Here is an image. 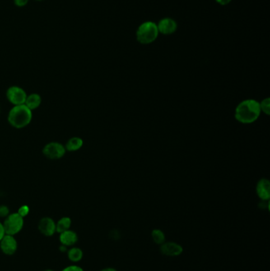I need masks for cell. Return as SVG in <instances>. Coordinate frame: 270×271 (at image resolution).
<instances>
[{
    "label": "cell",
    "instance_id": "6da1fadb",
    "mask_svg": "<svg viewBox=\"0 0 270 271\" xmlns=\"http://www.w3.org/2000/svg\"><path fill=\"white\" fill-rule=\"evenodd\" d=\"M261 112L258 102L253 99H247L237 105L235 118L243 124H251L259 118Z\"/></svg>",
    "mask_w": 270,
    "mask_h": 271
},
{
    "label": "cell",
    "instance_id": "7a4b0ae2",
    "mask_svg": "<svg viewBox=\"0 0 270 271\" xmlns=\"http://www.w3.org/2000/svg\"><path fill=\"white\" fill-rule=\"evenodd\" d=\"M8 122L11 125L16 128H22L27 126L33 118L32 110L23 105H14L9 112Z\"/></svg>",
    "mask_w": 270,
    "mask_h": 271
},
{
    "label": "cell",
    "instance_id": "3957f363",
    "mask_svg": "<svg viewBox=\"0 0 270 271\" xmlns=\"http://www.w3.org/2000/svg\"><path fill=\"white\" fill-rule=\"evenodd\" d=\"M157 24L154 21L143 22L136 30V40L142 44H149L154 42L159 36Z\"/></svg>",
    "mask_w": 270,
    "mask_h": 271
},
{
    "label": "cell",
    "instance_id": "277c9868",
    "mask_svg": "<svg viewBox=\"0 0 270 271\" xmlns=\"http://www.w3.org/2000/svg\"><path fill=\"white\" fill-rule=\"evenodd\" d=\"M2 225L4 228L5 233L7 235H15L19 233L23 228L24 218L18 212L11 213L5 218Z\"/></svg>",
    "mask_w": 270,
    "mask_h": 271
},
{
    "label": "cell",
    "instance_id": "5b68a950",
    "mask_svg": "<svg viewBox=\"0 0 270 271\" xmlns=\"http://www.w3.org/2000/svg\"><path fill=\"white\" fill-rule=\"evenodd\" d=\"M42 152L49 160H59L64 156L66 149L64 146L59 142H50L43 147Z\"/></svg>",
    "mask_w": 270,
    "mask_h": 271
},
{
    "label": "cell",
    "instance_id": "8992f818",
    "mask_svg": "<svg viewBox=\"0 0 270 271\" xmlns=\"http://www.w3.org/2000/svg\"><path fill=\"white\" fill-rule=\"evenodd\" d=\"M27 94L20 86H13L6 90V99L14 105H23Z\"/></svg>",
    "mask_w": 270,
    "mask_h": 271
},
{
    "label": "cell",
    "instance_id": "52a82bcc",
    "mask_svg": "<svg viewBox=\"0 0 270 271\" xmlns=\"http://www.w3.org/2000/svg\"><path fill=\"white\" fill-rule=\"evenodd\" d=\"M0 248L6 255H12L18 249L17 240L14 235L6 234L0 241Z\"/></svg>",
    "mask_w": 270,
    "mask_h": 271
},
{
    "label": "cell",
    "instance_id": "ba28073f",
    "mask_svg": "<svg viewBox=\"0 0 270 271\" xmlns=\"http://www.w3.org/2000/svg\"><path fill=\"white\" fill-rule=\"evenodd\" d=\"M157 26L159 34H164V35L174 34L178 30L177 21L171 18H164L161 19L157 24Z\"/></svg>",
    "mask_w": 270,
    "mask_h": 271
},
{
    "label": "cell",
    "instance_id": "9c48e42d",
    "mask_svg": "<svg viewBox=\"0 0 270 271\" xmlns=\"http://www.w3.org/2000/svg\"><path fill=\"white\" fill-rule=\"evenodd\" d=\"M160 251L166 256H179L183 252V248L175 242H164L160 245Z\"/></svg>",
    "mask_w": 270,
    "mask_h": 271
},
{
    "label": "cell",
    "instance_id": "30bf717a",
    "mask_svg": "<svg viewBox=\"0 0 270 271\" xmlns=\"http://www.w3.org/2000/svg\"><path fill=\"white\" fill-rule=\"evenodd\" d=\"M38 229L41 233L45 236H52L54 235L55 232H57L56 223L50 217H43L41 219L38 224Z\"/></svg>",
    "mask_w": 270,
    "mask_h": 271
},
{
    "label": "cell",
    "instance_id": "8fae6325",
    "mask_svg": "<svg viewBox=\"0 0 270 271\" xmlns=\"http://www.w3.org/2000/svg\"><path fill=\"white\" fill-rule=\"evenodd\" d=\"M256 193L260 199L269 201L270 198V183L268 179H262L259 180L256 187Z\"/></svg>",
    "mask_w": 270,
    "mask_h": 271
},
{
    "label": "cell",
    "instance_id": "7c38bea8",
    "mask_svg": "<svg viewBox=\"0 0 270 271\" xmlns=\"http://www.w3.org/2000/svg\"><path fill=\"white\" fill-rule=\"evenodd\" d=\"M60 241L61 244L65 247L73 246L77 243L78 235L76 232L72 230L63 231L60 235Z\"/></svg>",
    "mask_w": 270,
    "mask_h": 271
},
{
    "label": "cell",
    "instance_id": "4fadbf2b",
    "mask_svg": "<svg viewBox=\"0 0 270 271\" xmlns=\"http://www.w3.org/2000/svg\"><path fill=\"white\" fill-rule=\"evenodd\" d=\"M42 104V97L38 94H31L27 95L25 100V105L27 106L30 110H34L40 106Z\"/></svg>",
    "mask_w": 270,
    "mask_h": 271
},
{
    "label": "cell",
    "instance_id": "5bb4252c",
    "mask_svg": "<svg viewBox=\"0 0 270 271\" xmlns=\"http://www.w3.org/2000/svg\"><path fill=\"white\" fill-rule=\"evenodd\" d=\"M83 145V141L80 137H71L65 145V149L68 151H76L80 150Z\"/></svg>",
    "mask_w": 270,
    "mask_h": 271
},
{
    "label": "cell",
    "instance_id": "9a60e30c",
    "mask_svg": "<svg viewBox=\"0 0 270 271\" xmlns=\"http://www.w3.org/2000/svg\"><path fill=\"white\" fill-rule=\"evenodd\" d=\"M71 225V220L70 217H64L60 219L56 223V230L58 233H62L63 231L69 230Z\"/></svg>",
    "mask_w": 270,
    "mask_h": 271
},
{
    "label": "cell",
    "instance_id": "2e32d148",
    "mask_svg": "<svg viewBox=\"0 0 270 271\" xmlns=\"http://www.w3.org/2000/svg\"><path fill=\"white\" fill-rule=\"evenodd\" d=\"M67 257L71 262L78 263L81 261L83 257V250L79 248H72L70 250H67Z\"/></svg>",
    "mask_w": 270,
    "mask_h": 271
},
{
    "label": "cell",
    "instance_id": "e0dca14e",
    "mask_svg": "<svg viewBox=\"0 0 270 271\" xmlns=\"http://www.w3.org/2000/svg\"><path fill=\"white\" fill-rule=\"evenodd\" d=\"M151 238L154 243L158 245H161L166 242L165 234L160 229H154L151 231Z\"/></svg>",
    "mask_w": 270,
    "mask_h": 271
},
{
    "label": "cell",
    "instance_id": "ac0fdd59",
    "mask_svg": "<svg viewBox=\"0 0 270 271\" xmlns=\"http://www.w3.org/2000/svg\"><path fill=\"white\" fill-rule=\"evenodd\" d=\"M260 109L261 111L264 112L266 115L270 114V98H266L264 100H262V103H259Z\"/></svg>",
    "mask_w": 270,
    "mask_h": 271
},
{
    "label": "cell",
    "instance_id": "d6986e66",
    "mask_svg": "<svg viewBox=\"0 0 270 271\" xmlns=\"http://www.w3.org/2000/svg\"><path fill=\"white\" fill-rule=\"evenodd\" d=\"M29 212H30V208H29V206H22L19 208V210H18V213H19L21 217H25L29 214Z\"/></svg>",
    "mask_w": 270,
    "mask_h": 271
},
{
    "label": "cell",
    "instance_id": "ffe728a7",
    "mask_svg": "<svg viewBox=\"0 0 270 271\" xmlns=\"http://www.w3.org/2000/svg\"><path fill=\"white\" fill-rule=\"evenodd\" d=\"M10 214V210L6 206H0V217L6 218Z\"/></svg>",
    "mask_w": 270,
    "mask_h": 271
},
{
    "label": "cell",
    "instance_id": "44dd1931",
    "mask_svg": "<svg viewBox=\"0 0 270 271\" xmlns=\"http://www.w3.org/2000/svg\"><path fill=\"white\" fill-rule=\"evenodd\" d=\"M61 271H84L81 267H78V266H69V267H66L64 269L62 270Z\"/></svg>",
    "mask_w": 270,
    "mask_h": 271
},
{
    "label": "cell",
    "instance_id": "7402d4cb",
    "mask_svg": "<svg viewBox=\"0 0 270 271\" xmlns=\"http://www.w3.org/2000/svg\"><path fill=\"white\" fill-rule=\"evenodd\" d=\"M14 1H15L16 6H19V7H23V6L28 4L30 0H14Z\"/></svg>",
    "mask_w": 270,
    "mask_h": 271
},
{
    "label": "cell",
    "instance_id": "603a6c76",
    "mask_svg": "<svg viewBox=\"0 0 270 271\" xmlns=\"http://www.w3.org/2000/svg\"><path fill=\"white\" fill-rule=\"evenodd\" d=\"M215 1L221 6H226V5L229 4L232 0H215Z\"/></svg>",
    "mask_w": 270,
    "mask_h": 271
},
{
    "label": "cell",
    "instance_id": "cb8c5ba5",
    "mask_svg": "<svg viewBox=\"0 0 270 271\" xmlns=\"http://www.w3.org/2000/svg\"><path fill=\"white\" fill-rule=\"evenodd\" d=\"M5 235H6V233H5L4 228H3L2 224L0 222V241Z\"/></svg>",
    "mask_w": 270,
    "mask_h": 271
},
{
    "label": "cell",
    "instance_id": "d4e9b609",
    "mask_svg": "<svg viewBox=\"0 0 270 271\" xmlns=\"http://www.w3.org/2000/svg\"><path fill=\"white\" fill-rule=\"evenodd\" d=\"M101 271H118L117 270L114 269V268H112V267H108V268H105V269L102 270Z\"/></svg>",
    "mask_w": 270,
    "mask_h": 271
},
{
    "label": "cell",
    "instance_id": "484cf974",
    "mask_svg": "<svg viewBox=\"0 0 270 271\" xmlns=\"http://www.w3.org/2000/svg\"><path fill=\"white\" fill-rule=\"evenodd\" d=\"M52 271V270H46V271Z\"/></svg>",
    "mask_w": 270,
    "mask_h": 271
},
{
    "label": "cell",
    "instance_id": "4316f807",
    "mask_svg": "<svg viewBox=\"0 0 270 271\" xmlns=\"http://www.w3.org/2000/svg\"><path fill=\"white\" fill-rule=\"evenodd\" d=\"M36 1H44V0H36Z\"/></svg>",
    "mask_w": 270,
    "mask_h": 271
}]
</instances>
